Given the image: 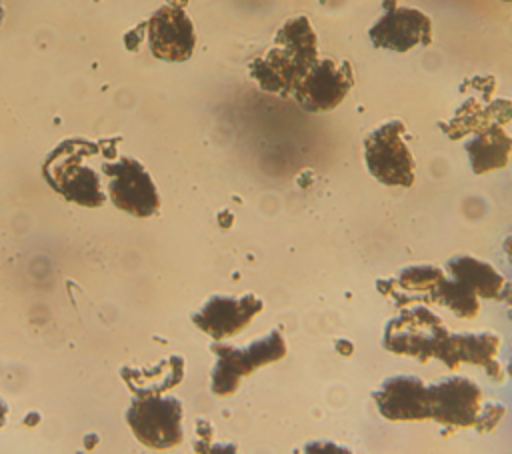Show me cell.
<instances>
[{
    "mask_svg": "<svg viewBox=\"0 0 512 454\" xmlns=\"http://www.w3.org/2000/svg\"><path fill=\"white\" fill-rule=\"evenodd\" d=\"M96 2H98V0H96Z\"/></svg>",
    "mask_w": 512,
    "mask_h": 454,
    "instance_id": "cell-26",
    "label": "cell"
},
{
    "mask_svg": "<svg viewBox=\"0 0 512 454\" xmlns=\"http://www.w3.org/2000/svg\"><path fill=\"white\" fill-rule=\"evenodd\" d=\"M508 370H510V374H512V360H510V368H508Z\"/></svg>",
    "mask_w": 512,
    "mask_h": 454,
    "instance_id": "cell-24",
    "label": "cell"
},
{
    "mask_svg": "<svg viewBox=\"0 0 512 454\" xmlns=\"http://www.w3.org/2000/svg\"><path fill=\"white\" fill-rule=\"evenodd\" d=\"M102 174L108 176L110 200L116 208L148 218L160 210V196L146 168L134 158H118L102 162Z\"/></svg>",
    "mask_w": 512,
    "mask_h": 454,
    "instance_id": "cell-6",
    "label": "cell"
},
{
    "mask_svg": "<svg viewBox=\"0 0 512 454\" xmlns=\"http://www.w3.org/2000/svg\"><path fill=\"white\" fill-rule=\"evenodd\" d=\"M138 442L148 448L164 450L182 442V402L162 396H138L126 410Z\"/></svg>",
    "mask_w": 512,
    "mask_h": 454,
    "instance_id": "cell-5",
    "label": "cell"
},
{
    "mask_svg": "<svg viewBox=\"0 0 512 454\" xmlns=\"http://www.w3.org/2000/svg\"><path fill=\"white\" fill-rule=\"evenodd\" d=\"M504 252H506V256H508V260H510V264H512V234H508L506 236V240H504Z\"/></svg>",
    "mask_w": 512,
    "mask_h": 454,
    "instance_id": "cell-20",
    "label": "cell"
},
{
    "mask_svg": "<svg viewBox=\"0 0 512 454\" xmlns=\"http://www.w3.org/2000/svg\"><path fill=\"white\" fill-rule=\"evenodd\" d=\"M102 144L90 142L86 138H70L60 142L46 158L42 174L46 182L64 196V200L98 208L104 204L106 196L100 186L98 174L86 164L90 156H96Z\"/></svg>",
    "mask_w": 512,
    "mask_h": 454,
    "instance_id": "cell-1",
    "label": "cell"
},
{
    "mask_svg": "<svg viewBox=\"0 0 512 454\" xmlns=\"http://www.w3.org/2000/svg\"><path fill=\"white\" fill-rule=\"evenodd\" d=\"M404 122L388 120L374 128L364 140L368 172L386 186L408 188L414 184V156L404 142Z\"/></svg>",
    "mask_w": 512,
    "mask_h": 454,
    "instance_id": "cell-3",
    "label": "cell"
},
{
    "mask_svg": "<svg viewBox=\"0 0 512 454\" xmlns=\"http://www.w3.org/2000/svg\"><path fill=\"white\" fill-rule=\"evenodd\" d=\"M6 416H8V408H6L4 400H0V428L6 424Z\"/></svg>",
    "mask_w": 512,
    "mask_h": 454,
    "instance_id": "cell-21",
    "label": "cell"
},
{
    "mask_svg": "<svg viewBox=\"0 0 512 454\" xmlns=\"http://www.w3.org/2000/svg\"><path fill=\"white\" fill-rule=\"evenodd\" d=\"M506 300H508V306H510V314H512V288H508V294H504Z\"/></svg>",
    "mask_w": 512,
    "mask_h": 454,
    "instance_id": "cell-22",
    "label": "cell"
},
{
    "mask_svg": "<svg viewBox=\"0 0 512 454\" xmlns=\"http://www.w3.org/2000/svg\"><path fill=\"white\" fill-rule=\"evenodd\" d=\"M148 44L158 60L184 62L196 46L194 24L180 6H162L146 22Z\"/></svg>",
    "mask_w": 512,
    "mask_h": 454,
    "instance_id": "cell-10",
    "label": "cell"
},
{
    "mask_svg": "<svg viewBox=\"0 0 512 454\" xmlns=\"http://www.w3.org/2000/svg\"><path fill=\"white\" fill-rule=\"evenodd\" d=\"M2 18H4V8H2V0H0V22H2Z\"/></svg>",
    "mask_w": 512,
    "mask_h": 454,
    "instance_id": "cell-23",
    "label": "cell"
},
{
    "mask_svg": "<svg viewBox=\"0 0 512 454\" xmlns=\"http://www.w3.org/2000/svg\"><path fill=\"white\" fill-rule=\"evenodd\" d=\"M482 390L476 382L456 376L428 386L430 418L454 428L478 426L482 418Z\"/></svg>",
    "mask_w": 512,
    "mask_h": 454,
    "instance_id": "cell-8",
    "label": "cell"
},
{
    "mask_svg": "<svg viewBox=\"0 0 512 454\" xmlns=\"http://www.w3.org/2000/svg\"><path fill=\"white\" fill-rule=\"evenodd\" d=\"M368 36L376 48L408 52L420 44L428 46L432 42V22L418 8L388 6L370 26Z\"/></svg>",
    "mask_w": 512,
    "mask_h": 454,
    "instance_id": "cell-9",
    "label": "cell"
},
{
    "mask_svg": "<svg viewBox=\"0 0 512 454\" xmlns=\"http://www.w3.org/2000/svg\"><path fill=\"white\" fill-rule=\"evenodd\" d=\"M500 346V338L490 330L480 332H460L450 334L442 340L436 358L442 360L448 368H456L458 364H476L486 368L490 376L496 380L502 376V368L496 360V352Z\"/></svg>",
    "mask_w": 512,
    "mask_h": 454,
    "instance_id": "cell-13",
    "label": "cell"
},
{
    "mask_svg": "<svg viewBox=\"0 0 512 454\" xmlns=\"http://www.w3.org/2000/svg\"><path fill=\"white\" fill-rule=\"evenodd\" d=\"M262 308V300L254 294L240 298L210 296L206 304L192 314V322L214 340H222L244 330Z\"/></svg>",
    "mask_w": 512,
    "mask_h": 454,
    "instance_id": "cell-11",
    "label": "cell"
},
{
    "mask_svg": "<svg viewBox=\"0 0 512 454\" xmlns=\"http://www.w3.org/2000/svg\"><path fill=\"white\" fill-rule=\"evenodd\" d=\"M430 300L444 304L460 318H474L480 308L476 294H472L470 290H466L464 286H460L458 282H454L452 278H446V276H442L436 282V286L430 292Z\"/></svg>",
    "mask_w": 512,
    "mask_h": 454,
    "instance_id": "cell-18",
    "label": "cell"
},
{
    "mask_svg": "<svg viewBox=\"0 0 512 454\" xmlns=\"http://www.w3.org/2000/svg\"><path fill=\"white\" fill-rule=\"evenodd\" d=\"M444 276V272L436 266H408L402 270L398 284L404 290H422L430 296L436 282Z\"/></svg>",
    "mask_w": 512,
    "mask_h": 454,
    "instance_id": "cell-19",
    "label": "cell"
},
{
    "mask_svg": "<svg viewBox=\"0 0 512 454\" xmlns=\"http://www.w3.org/2000/svg\"><path fill=\"white\" fill-rule=\"evenodd\" d=\"M502 2H512V0H502Z\"/></svg>",
    "mask_w": 512,
    "mask_h": 454,
    "instance_id": "cell-25",
    "label": "cell"
},
{
    "mask_svg": "<svg viewBox=\"0 0 512 454\" xmlns=\"http://www.w3.org/2000/svg\"><path fill=\"white\" fill-rule=\"evenodd\" d=\"M274 44H282L292 50L306 64H314L318 60V38L306 16L288 18L274 36Z\"/></svg>",
    "mask_w": 512,
    "mask_h": 454,
    "instance_id": "cell-17",
    "label": "cell"
},
{
    "mask_svg": "<svg viewBox=\"0 0 512 454\" xmlns=\"http://www.w3.org/2000/svg\"><path fill=\"white\" fill-rule=\"evenodd\" d=\"M446 336L448 328L434 312L424 306H414L386 324L382 344L388 352L414 356L426 364L430 358H436Z\"/></svg>",
    "mask_w": 512,
    "mask_h": 454,
    "instance_id": "cell-4",
    "label": "cell"
},
{
    "mask_svg": "<svg viewBox=\"0 0 512 454\" xmlns=\"http://www.w3.org/2000/svg\"><path fill=\"white\" fill-rule=\"evenodd\" d=\"M474 174L504 168L512 154V136L498 122H490L464 144Z\"/></svg>",
    "mask_w": 512,
    "mask_h": 454,
    "instance_id": "cell-15",
    "label": "cell"
},
{
    "mask_svg": "<svg viewBox=\"0 0 512 454\" xmlns=\"http://www.w3.org/2000/svg\"><path fill=\"white\" fill-rule=\"evenodd\" d=\"M448 278L476 294L478 298L498 300L506 290L502 274L488 262L474 256H454L446 264Z\"/></svg>",
    "mask_w": 512,
    "mask_h": 454,
    "instance_id": "cell-16",
    "label": "cell"
},
{
    "mask_svg": "<svg viewBox=\"0 0 512 454\" xmlns=\"http://www.w3.org/2000/svg\"><path fill=\"white\" fill-rule=\"evenodd\" d=\"M210 348L216 356V364L212 368V392L216 396L234 394L244 376L260 366L284 358L286 354V342L278 328L242 348L218 342H214Z\"/></svg>",
    "mask_w": 512,
    "mask_h": 454,
    "instance_id": "cell-2",
    "label": "cell"
},
{
    "mask_svg": "<svg viewBox=\"0 0 512 454\" xmlns=\"http://www.w3.org/2000/svg\"><path fill=\"white\" fill-rule=\"evenodd\" d=\"M378 410L388 420H424L430 418L428 386L418 376H392L372 394Z\"/></svg>",
    "mask_w": 512,
    "mask_h": 454,
    "instance_id": "cell-12",
    "label": "cell"
},
{
    "mask_svg": "<svg viewBox=\"0 0 512 454\" xmlns=\"http://www.w3.org/2000/svg\"><path fill=\"white\" fill-rule=\"evenodd\" d=\"M354 74L350 62L318 58L296 82L292 96L308 112L334 110L350 92Z\"/></svg>",
    "mask_w": 512,
    "mask_h": 454,
    "instance_id": "cell-7",
    "label": "cell"
},
{
    "mask_svg": "<svg viewBox=\"0 0 512 454\" xmlns=\"http://www.w3.org/2000/svg\"><path fill=\"white\" fill-rule=\"evenodd\" d=\"M302 58L282 44H274L264 56H258L250 62L248 72L256 84L270 94L292 96V90L300 76L310 68Z\"/></svg>",
    "mask_w": 512,
    "mask_h": 454,
    "instance_id": "cell-14",
    "label": "cell"
}]
</instances>
